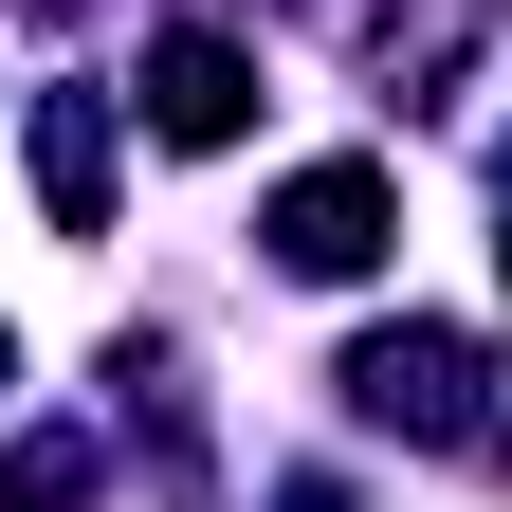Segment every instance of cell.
<instances>
[{
    "label": "cell",
    "instance_id": "cell-1",
    "mask_svg": "<svg viewBox=\"0 0 512 512\" xmlns=\"http://www.w3.org/2000/svg\"><path fill=\"white\" fill-rule=\"evenodd\" d=\"M348 421H384V439H494V384H476V330H366L348 348Z\"/></svg>",
    "mask_w": 512,
    "mask_h": 512
},
{
    "label": "cell",
    "instance_id": "cell-2",
    "mask_svg": "<svg viewBox=\"0 0 512 512\" xmlns=\"http://www.w3.org/2000/svg\"><path fill=\"white\" fill-rule=\"evenodd\" d=\"M256 238H275V275H330V293H348L366 256L403 238V183H384V165H293V183H275V220H256Z\"/></svg>",
    "mask_w": 512,
    "mask_h": 512
},
{
    "label": "cell",
    "instance_id": "cell-3",
    "mask_svg": "<svg viewBox=\"0 0 512 512\" xmlns=\"http://www.w3.org/2000/svg\"><path fill=\"white\" fill-rule=\"evenodd\" d=\"M147 128H165V147H238V128H256V55H238L220 19L147 37Z\"/></svg>",
    "mask_w": 512,
    "mask_h": 512
},
{
    "label": "cell",
    "instance_id": "cell-4",
    "mask_svg": "<svg viewBox=\"0 0 512 512\" xmlns=\"http://www.w3.org/2000/svg\"><path fill=\"white\" fill-rule=\"evenodd\" d=\"M37 202H55V238H110V202H128L110 92H37Z\"/></svg>",
    "mask_w": 512,
    "mask_h": 512
},
{
    "label": "cell",
    "instance_id": "cell-5",
    "mask_svg": "<svg viewBox=\"0 0 512 512\" xmlns=\"http://www.w3.org/2000/svg\"><path fill=\"white\" fill-rule=\"evenodd\" d=\"M110 476V439H19V458H0V494H19V512H74Z\"/></svg>",
    "mask_w": 512,
    "mask_h": 512
},
{
    "label": "cell",
    "instance_id": "cell-6",
    "mask_svg": "<svg viewBox=\"0 0 512 512\" xmlns=\"http://www.w3.org/2000/svg\"><path fill=\"white\" fill-rule=\"evenodd\" d=\"M0 384H19V330H0Z\"/></svg>",
    "mask_w": 512,
    "mask_h": 512
}]
</instances>
